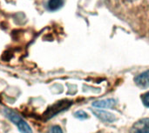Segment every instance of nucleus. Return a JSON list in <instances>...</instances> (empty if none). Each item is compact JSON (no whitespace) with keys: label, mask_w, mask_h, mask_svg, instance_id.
Wrapping results in <instances>:
<instances>
[{"label":"nucleus","mask_w":149,"mask_h":133,"mask_svg":"<svg viewBox=\"0 0 149 133\" xmlns=\"http://www.w3.org/2000/svg\"><path fill=\"white\" fill-rule=\"evenodd\" d=\"M3 113L9 120H10L13 124L16 125L20 133H32L30 125L17 112L10 109H4Z\"/></svg>","instance_id":"1"},{"label":"nucleus","mask_w":149,"mask_h":133,"mask_svg":"<svg viewBox=\"0 0 149 133\" xmlns=\"http://www.w3.org/2000/svg\"><path fill=\"white\" fill-rule=\"evenodd\" d=\"M71 104L72 103L68 100L59 101V102L56 103L55 105H53L52 106H51L49 109H47V111L44 114V117H45L46 119H49V118H52L54 115L58 114V112L67 109L71 105Z\"/></svg>","instance_id":"2"},{"label":"nucleus","mask_w":149,"mask_h":133,"mask_svg":"<svg viewBox=\"0 0 149 133\" xmlns=\"http://www.w3.org/2000/svg\"><path fill=\"white\" fill-rule=\"evenodd\" d=\"M129 133H149V118L137 121L130 129Z\"/></svg>","instance_id":"3"},{"label":"nucleus","mask_w":149,"mask_h":133,"mask_svg":"<svg viewBox=\"0 0 149 133\" xmlns=\"http://www.w3.org/2000/svg\"><path fill=\"white\" fill-rule=\"evenodd\" d=\"M93 113L98 117L100 119H101L102 121H105V122H113L115 120V116L108 112H106V111H101V110H93Z\"/></svg>","instance_id":"4"},{"label":"nucleus","mask_w":149,"mask_h":133,"mask_svg":"<svg viewBox=\"0 0 149 133\" xmlns=\"http://www.w3.org/2000/svg\"><path fill=\"white\" fill-rule=\"evenodd\" d=\"M134 82L137 85L141 87H148L149 86V70L142 72L141 74L138 75L134 78Z\"/></svg>","instance_id":"5"},{"label":"nucleus","mask_w":149,"mask_h":133,"mask_svg":"<svg viewBox=\"0 0 149 133\" xmlns=\"http://www.w3.org/2000/svg\"><path fill=\"white\" fill-rule=\"evenodd\" d=\"M116 101L113 98H109V99H105V100H100V101H95L93 103V106L96 107V108H105V109H108V108H112L115 105Z\"/></svg>","instance_id":"6"},{"label":"nucleus","mask_w":149,"mask_h":133,"mask_svg":"<svg viewBox=\"0 0 149 133\" xmlns=\"http://www.w3.org/2000/svg\"><path fill=\"white\" fill-rule=\"evenodd\" d=\"M64 0H48L47 8L51 11H55L63 6Z\"/></svg>","instance_id":"7"},{"label":"nucleus","mask_w":149,"mask_h":133,"mask_svg":"<svg viewBox=\"0 0 149 133\" xmlns=\"http://www.w3.org/2000/svg\"><path fill=\"white\" fill-rule=\"evenodd\" d=\"M74 116L76 118L78 119H80V120H83V119H86L88 118V115L86 112L84 111H78L74 113Z\"/></svg>","instance_id":"8"},{"label":"nucleus","mask_w":149,"mask_h":133,"mask_svg":"<svg viewBox=\"0 0 149 133\" xmlns=\"http://www.w3.org/2000/svg\"><path fill=\"white\" fill-rule=\"evenodd\" d=\"M141 100L146 107H149V91L141 95Z\"/></svg>","instance_id":"9"},{"label":"nucleus","mask_w":149,"mask_h":133,"mask_svg":"<svg viewBox=\"0 0 149 133\" xmlns=\"http://www.w3.org/2000/svg\"><path fill=\"white\" fill-rule=\"evenodd\" d=\"M48 133H64L62 129L58 125H53L50 128Z\"/></svg>","instance_id":"10"},{"label":"nucleus","mask_w":149,"mask_h":133,"mask_svg":"<svg viewBox=\"0 0 149 133\" xmlns=\"http://www.w3.org/2000/svg\"><path fill=\"white\" fill-rule=\"evenodd\" d=\"M127 1H133V0H127Z\"/></svg>","instance_id":"11"}]
</instances>
